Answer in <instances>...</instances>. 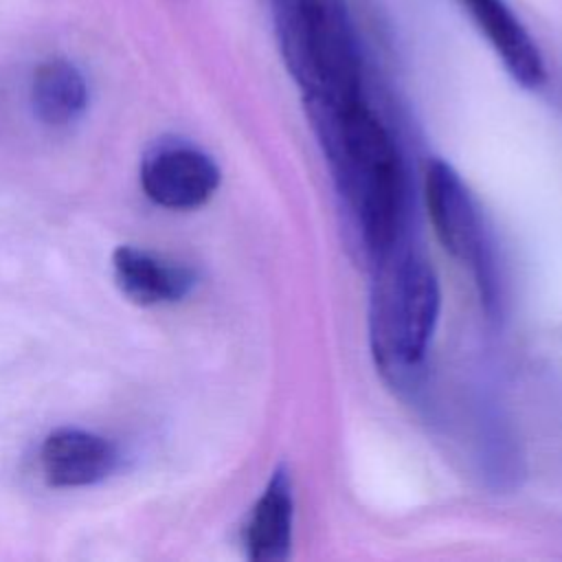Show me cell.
<instances>
[{
  "mask_svg": "<svg viewBox=\"0 0 562 562\" xmlns=\"http://www.w3.org/2000/svg\"><path fill=\"white\" fill-rule=\"evenodd\" d=\"M305 112L327 154L340 191L353 206L367 248L391 252L402 215L397 147L364 94L347 101H305Z\"/></svg>",
  "mask_w": 562,
  "mask_h": 562,
  "instance_id": "cell-1",
  "label": "cell"
},
{
  "mask_svg": "<svg viewBox=\"0 0 562 562\" xmlns=\"http://www.w3.org/2000/svg\"><path fill=\"white\" fill-rule=\"evenodd\" d=\"M279 50L303 101L362 97V57L345 0H270Z\"/></svg>",
  "mask_w": 562,
  "mask_h": 562,
  "instance_id": "cell-2",
  "label": "cell"
},
{
  "mask_svg": "<svg viewBox=\"0 0 562 562\" xmlns=\"http://www.w3.org/2000/svg\"><path fill=\"white\" fill-rule=\"evenodd\" d=\"M441 312L435 270L417 255L386 263L371 301V342L382 369L415 371L428 351Z\"/></svg>",
  "mask_w": 562,
  "mask_h": 562,
  "instance_id": "cell-3",
  "label": "cell"
},
{
  "mask_svg": "<svg viewBox=\"0 0 562 562\" xmlns=\"http://www.w3.org/2000/svg\"><path fill=\"white\" fill-rule=\"evenodd\" d=\"M424 198L435 235L446 252L468 263L485 281V239L476 204L461 176L446 160H430L424 176Z\"/></svg>",
  "mask_w": 562,
  "mask_h": 562,
  "instance_id": "cell-4",
  "label": "cell"
},
{
  "mask_svg": "<svg viewBox=\"0 0 562 562\" xmlns=\"http://www.w3.org/2000/svg\"><path fill=\"white\" fill-rule=\"evenodd\" d=\"M140 184L149 200L165 209L202 206L220 184V169L211 156L191 145H165L147 156Z\"/></svg>",
  "mask_w": 562,
  "mask_h": 562,
  "instance_id": "cell-5",
  "label": "cell"
},
{
  "mask_svg": "<svg viewBox=\"0 0 562 562\" xmlns=\"http://www.w3.org/2000/svg\"><path fill=\"white\" fill-rule=\"evenodd\" d=\"M459 4L518 86L536 90L544 83L547 66L542 53L505 0H459Z\"/></svg>",
  "mask_w": 562,
  "mask_h": 562,
  "instance_id": "cell-6",
  "label": "cell"
},
{
  "mask_svg": "<svg viewBox=\"0 0 562 562\" xmlns=\"http://www.w3.org/2000/svg\"><path fill=\"white\" fill-rule=\"evenodd\" d=\"M42 470L55 487H81L103 481L116 468L114 446L81 428L53 430L42 443Z\"/></svg>",
  "mask_w": 562,
  "mask_h": 562,
  "instance_id": "cell-7",
  "label": "cell"
},
{
  "mask_svg": "<svg viewBox=\"0 0 562 562\" xmlns=\"http://www.w3.org/2000/svg\"><path fill=\"white\" fill-rule=\"evenodd\" d=\"M112 266L119 288L138 305L180 301L195 283L187 266L134 246H119L112 255Z\"/></svg>",
  "mask_w": 562,
  "mask_h": 562,
  "instance_id": "cell-8",
  "label": "cell"
},
{
  "mask_svg": "<svg viewBox=\"0 0 562 562\" xmlns=\"http://www.w3.org/2000/svg\"><path fill=\"white\" fill-rule=\"evenodd\" d=\"M292 479L285 468H277L246 525L248 558L257 562H283L292 547Z\"/></svg>",
  "mask_w": 562,
  "mask_h": 562,
  "instance_id": "cell-9",
  "label": "cell"
},
{
  "mask_svg": "<svg viewBox=\"0 0 562 562\" xmlns=\"http://www.w3.org/2000/svg\"><path fill=\"white\" fill-rule=\"evenodd\" d=\"M31 99L35 114L46 125H68L86 110L88 86L75 64L48 59L33 75Z\"/></svg>",
  "mask_w": 562,
  "mask_h": 562,
  "instance_id": "cell-10",
  "label": "cell"
}]
</instances>
